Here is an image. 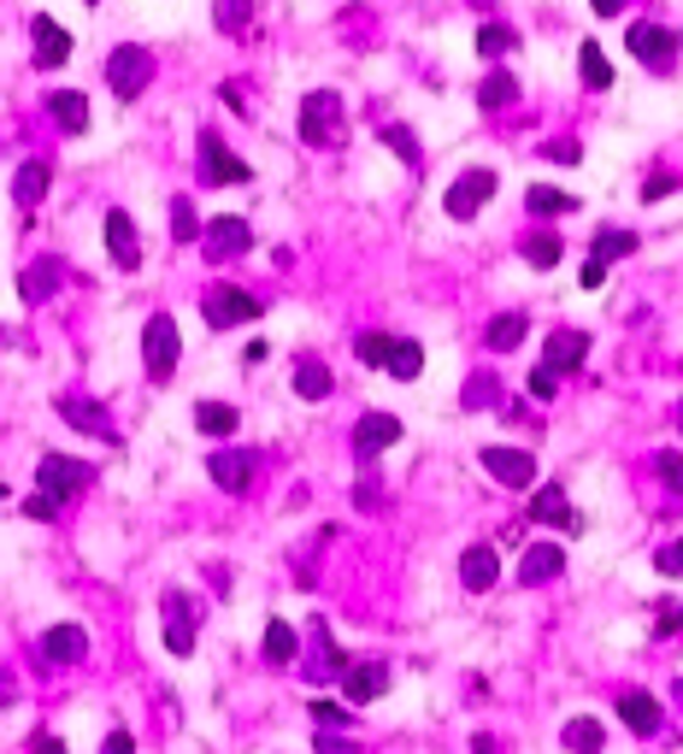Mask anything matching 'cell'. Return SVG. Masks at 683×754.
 <instances>
[{"mask_svg": "<svg viewBox=\"0 0 683 754\" xmlns=\"http://www.w3.org/2000/svg\"><path fill=\"white\" fill-rule=\"evenodd\" d=\"M459 584H466L471 595H489L501 584V555L489 542H478V548H466V555H459Z\"/></svg>", "mask_w": 683, "mask_h": 754, "instance_id": "e0dca14e", "label": "cell"}, {"mask_svg": "<svg viewBox=\"0 0 683 754\" xmlns=\"http://www.w3.org/2000/svg\"><path fill=\"white\" fill-rule=\"evenodd\" d=\"M637 248H642V236H630V230H601L595 242H590V260L613 265V260H630Z\"/></svg>", "mask_w": 683, "mask_h": 754, "instance_id": "836d02e7", "label": "cell"}, {"mask_svg": "<svg viewBox=\"0 0 683 754\" xmlns=\"http://www.w3.org/2000/svg\"><path fill=\"white\" fill-rule=\"evenodd\" d=\"M89 478H94V466H89V460H71V454H42L36 490H42V495H54L59 507H66L71 495H83V490H89Z\"/></svg>", "mask_w": 683, "mask_h": 754, "instance_id": "5b68a950", "label": "cell"}, {"mask_svg": "<svg viewBox=\"0 0 683 754\" xmlns=\"http://www.w3.org/2000/svg\"><path fill=\"white\" fill-rule=\"evenodd\" d=\"M213 19H218V30H242L248 24V0H218Z\"/></svg>", "mask_w": 683, "mask_h": 754, "instance_id": "bcb514c9", "label": "cell"}, {"mask_svg": "<svg viewBox=\"0 0 683 754\" xmlns=\"http://www.w3.org/2000/svg\"><path fill=\"white\" fill-rule=\"evenodd\" d=\"M30 42H36V66H47V71H54V66H66V59H71V30L66 24H59V19H47V12H36V19H30Z\"/></svg>", "mask_w": 683, "mask_h": 754, "instance_id": "4fadbf2b", "label": "cell"}, {"mask_svg": "<svg viewBox=\"0 0 683 754\" xmlns=\"http://www.w3.org/2000/svg\"><path fill=\"white\" fill-rule=\"evenodd\" d=\"M384 349H389L384 330H365V336L354 342V359H360V366H384Z\"/></svg>", "mask_w": 683, "mask_h": 754, "instance_id": "7bdbcfd3", "label": "cell"}, {"mask_svg": "<svg viewBox=\"0 0 683 754\" xmlns=\"http://www.w3.org/2000/svg\"><path fill=\"white\" fill-rule=\"evenodd\" d=\"M300 141H307V148H325V153L348 141V113H342V94L337 89L300 94Z\"/></svg>", "mask_w": 683, "mask_h": 754, "instance_id": "6da1fadb", "label": "cell"}, {"mask_svg": "<svg viewBox=\"0 0 683 754\" xmlns=\"http://www.w3.org/2000/svg\"><path fill=\"white\" fill-rule=\"evenodd\" d=\"M618 719H625L637 736H654L660 731V701L648 696V689H630V696H618Z\"/></svg>", "mask_w": 683, "mask_h": 754, "instance_id": "4316f807", "label": "cell"}, {"mask_svg": "<svg viewBox=\"0 0 683 754\" xmlns=\"http://www.w3.org/2000/svg\"><path fill=\"white\" fill-rule=\"evenodd\" d=\"M83 7H94V0H83Z\"/></svg>", "mask_w": 683, "mask_h": 754, "instance_id": "be15d7a7", "label": "cell"}, {"mask_svg": "<svg viewBox=\"0 0 683 754\" xmlns=\"http://www.w3.org/2000/svg\"><path fill=\"white\" fill-rule=\"evenodd\" d=\"M489 401H496V377L478 372V377H471V389H466V407H489Z\"/></svg>", "mask_w": 683, "mask_h": 754, "instance_id": "681fc988", "label": "cell"}, {"mask_svg": "<svg viewBox=\"0 0 683 754\" xmlns=\"http://www.w3.org/2000/svg\"><path fill=\"white\" fill-rule=\"evenodd\" d=\"M590 7H595V19H618V12L630 7V0H590Z\"/></svg>", "mask_w": 683, "mask_h": 754, "instance_id": "9f6ffc18", "label": "cell"}, {"mask_svg": "<svg viewBox=\"0 0 683 754\" xmlns=\"http://www.w3.org/2000/svg\"><path fill=\"white\" fill-rule=\"evenodd\" d=\"M678 431H683V401H678Z\"/></svg>", "mask_w": 683, "mask_h": 754, "instance_id": "94428289", "label": "cell"}, {"mask_svg": "<svg viewBox=\"0 0 683 754\" xmlns=\"http://www.w3.org/2000/svg\"><path fill=\"white\" fill-rule=\"evenodd\" d=\"M59 283H66V260L42 254L36 265H24V277H19V295H24L30 307H42V301H54V295H59Z\"/></svg>", "mask_w": 683, "mask_h": 754, "instance_id": "ac0fdd59", "label": "cell"}, {"mask_svg": "<svg viewBox=\"0 0 683 754\" xmlns=\"http://www.w3.org/2000/svg\"><path fill=\"white\" fill-rule=\"evenodd\" d=\"M384 372H389V377H401V384H412V377L424 372V349H419V342H407V336H389V349H384Z\"/></svg>", "mask_w": 683, "mask_h": 754, "instance_id": "f1b7e54d", "label": "cell"}, {"mask_svg": "<svg viewBox=\"0 0 683 754\" xmlns=\"http://www.w3.org/2000/svg\"><path fill=\"white\" fill-rule=\"evenodd\" d=\"M47 183H54V165H47V160H24L19 178H12V201H19V207H42Z\"/></svg>", "mask_w": 683, "mask_h": 754, "instance_id": "83f0119b", "label": "cell"}, {"mask_svg": "<svg viewBox=\"0 0 683 754\" xmlns=\"http://www.w3.org/2000/svg\"><path fill=\"white\" fill-rule=\"evenodd\" d=\"M665 195H678V178L672 171H654V178L642 183V201H665Z\"/></svg>", "mask_w": 683, "mask_h": 754, "instance_id": "f907efd6", "label": "cell"}, {"mask_svg": "<svg viewBox=\"0 0 683 754\" xmlns=\"http://www.w3.org/2000/svg\"><path fill=\"white\" fill-rule=\"evenodd\" d=\"M253 466H260V454L253 448H218L213 460H206V471H213V483L225 495H242L248 483H253Z\"/></svg>", "mask_w": 683, "mask_h": 754, "instance_id": "7c38bea8", "label": "cell"}, {"mask_svg": "<svg viewBox=\"0 0 683 754\" xmlns=\"http://www.w3.org/2000/svg\"><path fill=\"white\" fill-rule=\"evenodd\" d=\"M583 359H590V330H554V336H548V349H543V366H548L554 377L578 372Z\"/></svg>", "mask_w": 683, "mask_h": 754, "instance_id": "2e32d148", "label": "cell"}, {"mask_svg": "<svg viewBox=\"0 0 683 754\" xmlns=\"http://www.w3.org/2000/svg\"><path fill=\"white\" fill-rule=\"evenodd\" d=\"M478 460H483V471L501 483V490H531L536 483V454L531 448H483Z\"/></svg>", "mask_w": 683, "mask_h": 754, "instance_id": "8fae6325", "label": "cell"}, {"mask_svg": "<svg viewBox=\"0 0 683 754\" xmlns=\"http://www.w3.org/2000/svg\"><path fill=\"white\" fill-rule=\"evenodd\" d=\"M24 518H36V525H54V518H59V501L36 490V495L24 501Z\"/></svg>", "mask_w": 683, "mask_h": 754, "instance_id": "7dc6e473", "label": "cell"}, {"mask_svg": "<svg viewBox=\"0 0 683 754\" xmlns=\"http://www.w3.org/2000/svg\"><path fill=\"white\" fill-rule=\"evenodd\" d=\"M389 443H401V419L395 413H365L354 424V454L365 460V454H384Z\"/></svg>", "mask_w": 683, "mask_h": 754, "instance_id": "603a6c76", "label": "cell"}, {"mask_svg": "<svg viewBox=\"0 0 683 754\" xmlns=\"http://www.w3.org/2000/svg\"><path fill=\"white\" fill-rule=\"evenodd\" d=\"M601 283H607V265L590 260V265H583V289H601Z\"/></svg>", "mask_w": 683, "mask_h": 754, "instance_id": "11a10c76", "label": "cell"}, {"mask_svg": "<svg viewBox=\"0 0 683 754\" xmlns=\"http://www.w3.org/2000/svg\"><path fill=\"white\" fill-rule=\"evenodd\" d=\"M654 478L665 483V495L683 501V454H678V448H660V454H654Z\"/></svg>", "mask_w": 683, "mask_h": 754, "instance_id": "b9f144b4", "label": "cell"}, {"mask_svg": "<svg viewBox=\"0 0 683 754\" xmlns=\"http://www.w3.org/2000/svg\"><path fill=\"white\" fill-rule=\"evenodd\" d=\"M178 359H183L178 319H171V312H153V319L141 324V366H148V377H171Z\"/></svg>", "mask_w": 683, "mask_h": 754, "instance_id": "7a4b0ae2", "label": "cell"}, {"mask_svg": "<svg viewBox=\"0 0 683 754\" xmlns=\"http://www.w3.org/2000/svg\"><path fill=\"white\" fill-rule=\"evenodd\" d=\"M160 613H166V649L178 654V660H189V654H195V625H201L195 595L166 590V595H160Z\"/></svg>", "mask_w": 683, "mask_h": 754, "instance_id": "ba28073f", "label": "cell"}, {"mask_svg": "<svg viewBox=\"0 0 683 754\" xmlns=\"http://www.w3.org/2000/svg\"><path fill=\"white\" fill-rule=\"evenodd\" d=\"M384 141H389V153H395V160L419 165V141H412V130H401V124H389V130H384Z\"/></svg>", "mask_w": 683, "mask_h": 754, "instance_id": "ee69618b", "label": "cell"}, {"mask_svg": "<svg viewBox=\"0 0 683 754\" xmlns=\"http://www.w3.org/2000/svg\"><path fill=\"white\" fill-rule=\"evenodd\" d=\"M519 254H524V265H536V272H554L566 248H560V236H548V230H531V236H524V242H519Z\"/></svg>", "mask_w": 683, "mask_h": 754, "instance_id": "d6a6232c", "label": "cell"}, {"mask_svg": "<svg viewBox=\"0 0 683 754\" xmlns=\"http://www.w3.org/2000/svg\"><path fill=\"white\" fill-rule=\"evenodd\" d=\"M106 254H113L118 272H136V265H141V236H136V218L124 213V207L106 213Z\"/></svg>", "mask_w": 683, "mask_h": 754, "instance_id": "9a60e30c", "label": "cell"}, {"mask_svg": "<svg viewBox=\"0 0 683 754\" xmlns=\"http://www.w3.org/2000/svg\"><path fill=\"white\" fill-rule=\"evenodd\" d=\"M201 312H206V324H213V330H230V324H260V319H265V301L225 283V289H213V295L201 301Z\"/></svg>", "mask_w": 683, "mask_h": 754, "instance_id": "8992f818", "label": "cell"}, {"mask_svg": "<svg viewBox=\"0 0 683 754\" xmlns=\"http://www.w3.org/2000/svg\"><path fill=\"white\" fill-rule=\"evenodd\" d=\"M0 495H7V483H0Z\"/></svg>", "mask_w": 683, "mask_h": 754, "instance_id": "6125c7cd", "label": "cell"}, {"mask_svg": "<svg viewBox=\"0 0 683 754\" xmlns=\"http://www.w3.org/2000/svg\"><path fill=\"white\" fill-rule=\"evenodd\" d=\"M471 754H496V736L478 731V736H471Z\"/></svg>", "mask_w": 683, "mask_h": 754, "instance_id": "680465c9", "label": "cell"}, {"mask_svg": "<svg viewBox=\"0 0 683 754\" xmlns=\"http://www.w3.org/2000/svg\"><path fill=\"white\" fill-rule=\"evenodd\" d=\"M195 153H201V183H213V188H225V183H248V178H253L248 160H236L218 130H201Z\"/></svg>", "mask_w": 683, "mask_h": 754, "instance_id": "9c48e42d", "label": "cell"}, {"mask_svg": "<svg viewBox=\"0 0 683 754\" xmlns=\"http://www.w3.org/2000/svg\"><path fill=\"white\" fill-rule=\"evenodd\" d=\"M312 749H319V754H365L360 743H348L342 731H319V743H312Z\"/></svg>", "mask_w": 683, "mask_h": 754, "instance_id": "816d5d0a", "label": "cell"}, {"mask_svg": "<svg viewBox=\"0 0 683 754\" xmlns=\"http://www.w3.org/2000/svg\"><path fill=\"white\" fill-rule=\"evenodd\" d=\"M524 207H531V218H560V213H578V201H571L566 188L531 183V188H524Z\"/></svg>", "mask_w": 683, "mask_h": 754, "instance_id": "1f68e13d", "label": "cell"}, {"mask_svg": "<svg viewBox=\"0 0 683 754\" xmlns=\"http://www.w3.org/2000/svg\"><path fill=\"white\" fill-rule=\"evenodd\" d=\"M560 749L566 754H607V726H601L595 713H578L560 726Z\"/></svg>", "mask_w": 683, "mask_h": 754, "instance_id": "cb8c5ba5", "label": "cell"}, {"mask_svg": "<svg viewBox=\"0 0 683 754\" xmlns=\"http://www.w3.org/2000/svg\"><path fill=\"white\" fill-rule=\"evenodd\" d=\"M307 713H312V731H348L354 726V713H348L342 701H325V696H312Z\"/></svg>", "mask_w": 683, "mask_h": 754, "instance_id": "60d3db41", "label": "cell"}, {"mask_svg": "<svg viewBox=\"0 0 683 754\" xmlns=\"http://www.w3.org/2000/svg\"><path fill=\"white\" fill-rule=\"evenodd\" d=\"M106 83H113V94L118 101H136L141 89L153 83V54L148 47H113V54H106Z\"/></svg>", "mask_w": 683, "mask_h": 754, "instance_id": "277c9868", "label": "cell"}, {"mask_svg": "<svg viewBox=\"0 0 683 754\" xmlns=\"http://www.w3.org/2000/svg\"><path fill=\"white\" fill-rule=\"evenodd\" d=\"M578 77L590 89H607L613 83V59L601 54V42H578Z\"/></svg>", "mask_w": 683, "mask_h": 754, "instance_id": "d590c367", "label": "cell"}, {"mask_svg": "<svg viewBox=\"0 0 683 754\" xmlns=\"http://www.w3.org/2000/svg\"><path fill=\"white\" fill-rule=\"evenodd\" d=\"M560 572H566V548H560V542L524 548V560H519V584H524V590L548 584V578H560Z\"/></svg>", "mask_w": 683, "mask_h": 754, "instance_id": "ffe728a7", "label": "cell"}, {"mask_svg": "<svg viewBox=\"0 0 683 754\" xmlns=\"http://www.w3.org/2000/svg\"><path fill=\"white\" fill-rule=\"evenodd\" d=\"M342 689H348V701H354V707L377 701L389 689V666H384V660H360V666L342 672Z\"/></svg>", "mask_w": 683, "mask_h": 754, "instance_id": "44dd1931", "label": "cell"}, {"mask_svg": "<svg viewBox=\"0 0 683 754\" xmlns=\"http://www.w3.org/2000/svg\"><path fill=\"white\" fill-rule=\"evenodd\" d=\"M30 754H66V743H59V736H36V743H30Z\"/></svg>", "mask_w": 683, "mask_h": 754, "instance_id": "6f0895ef", "label": "cell"}, {"mask_svg": "<svg viewBox=\"0 0 683 754\" xmlns=\"http://www.w3.org/2000/svg\"><path fill=\"white\" fill-rule=\"evenodd\" d=\"M531 525H554V530H566V537H578L583 513L566 501L560 483H548V490H536V501H531Z\"/></svg>", "mask_w": 683, "mask_h": 754, "instance_id": "5bb4252c", "label": "cell"}, {"mask_svg": "<svg viewBox=\"0 0 683 754\" xmlns=\"http://www.w3.org/2000/svg\"><path fill=\"white\" fill-rule=\"evenodd\" d=\"M47 113H54V124L66 136H83L89 130V94L83 89H54L47 94Z\"/></svg>", "mask_w": 683, "mask_h": 754, "instance_id": "d4e9b609", "label": "cell"}, {"mask_svg": "<svg viewBox=\"0 0 683 754\" xmlns=\"http://www.w3.org/2000/svg\"><path fill=\"white\" fill-rule=\"evenodd\" d=\"M236 424H242V413H236L230 401H195V431H206V436H236Z\"/></svg>", "mask_w": 683, "mask_h": 754, "instance_id": "4dcf8cb0", "label": "cell"}, {"mask_svg": "<svg viewBox=\"0 0 683 754\" xmlns=\"http://www.w3.org/2000/svg\"><path fill=\"white\" fill-rule=\"evenodd\" d=\"M654 566H660L665 578H683V537H678V542H665L660 555H654Z\"/></svg>", "mask_w": 683, "mask_h": 754, "instance_id": "c3c4849f", "label": "cell"}, {"mask_svg": "<svg viewBox=\"0 0 683 754\" xmlns=\"http://www.w3.org/2000/svg\"><path fill=\"white\" fill-rule=\"evenodd\" d=\"M101 754H136V736H130V731H113V736L101 743Z\"/></svg>", "mask_w": 683, "mask_h": 754, "instance_id": "db71d44e", "label": "cell"}, {"mask_svg": "<svg viewBox=\"0 0 683 754\" xmlns=\"http://www.w3.org/2000/svg\"><path fill=\"white\" fill-rule=\"evenodd\" d=\"M312 654H319V660H312V678H342V672L348 666H354V660H348L342 649H337V642H330V625L319 619V613H312Z\"/></svg>", "mask_w": 683, "mask_h": 754, "instance_id": "484cf974", "label": "cell"}, {"mask_svg": "<svg viewBox=\"0 0 683 754\" xmlns=\"http://www.w3.org/2000/svg\"><path fill=\"white\" fill-rule=\"evenodd\" d=\"M330 389H337V377H330L325 359H300V366H295V396L300 401H325Z\"/></svg>", "mask_w": 683, "mask_h": 754, "instance_id": "f546056e", "label": "cell"}, {"mask_svg": "<svg viewBox=\"0 0 683 754\" xmlns=\"http://www.w3.org/2000/svg\"><path fill=\"white\" fill-rule=\"evenodd\" d=\"M513 94H519L513 71H489L483 83H478V106H483V113H501V106L513 101Z\"/></svg>", "mask_w": 683, "mask_h": 754, "instance_id": "74e56055", "label": "cell"}, {"mask_svg": "<svg viewBox=\"0 0 683 754\" xmlns=\"http://www.w3.org/2000/svg\"><path fill=\"white\" fill-rule=\"evenodd\" d=\"M672 696H678V707H683V678H678V684H672Z\"/></svg>", "mask_w": 683, "mask_h": 754, "instance_id": "91938a15", "label": "cell"}, {"mask_svg": "<svg viewBox=\"0 0 683 754\" xmlns=\"http://www.w3.org/2000/svg\"><path fill=\"white\" fill-rule=\"evenodd\" d=\"M654 613H660V619H654V637H683V602H660Z\"/></svg>", "mask_w": 683, "mask_h": 754, "instance_id": "f6af8a7d", "label": "cell"}, {"mask_svg": "<svg viewBox=\"0 0 683 754\" xmlns=\"http://www.w3.org/2000/svg\"><path fill=\"white\" fill-rule=\"evenodd\" d=\"M201 248H206V260H213V265L242 260L248 248H253V225H248V218H236V213H218L213 225L201 230Z\"/></svg>", "mask_w": 683, "mask_h": 754, "instance_id": "52a82bcc", "label": "cell"}, {"mask_svg": "<svg viewBox=\"0 0 683 754\" xmlns=\"http://www.w3.org/2000/svg\"><path fill=\"white\" fill-rule=\"evenodd\" d=\"M489 195H496V171L489 165H471V171H459V178L448 183V195H442V213L448 218H478L483 207H489Z\"/></svg>", "mask_w": 683, "mask_h": 754, "instance_id": "3957f363", "label": "cell"}, {"mask_svg": "<svg viewBox=\"0 0 683 754\" xmlns=\"http://www.w3.org/2000/svg\"><path fill=\"white\" fill-rule=\"evenodd\" d=\"M513 47H519V30L513 24H483L478 30V54L483 59H501V54H513Z\"/></svg>", "mask_w": 683, "mask_h": 754, "instance_id": "f35d334b", "label": "cell"}, {"mask_svg": "<svg viewBox=\"0 0 683 754\" xmlns=\"http://www.w3.org/2000/svg\"><path fill=\"white\" fill-rule=\"evenodd\" d=\"M678 30H665V24H630V54L642 59L648 71H678Z\"/></svg>", "mask_w": 683, "mask_h": 754, "instance_id": "30bf717a", "label": "cell"}, {"mask_svg": "<svg viewBox=\"0 0 683 754\" xmlns=\"http://www.w3.org/2000/svg\"><path fill=\"white\" fill-rule=\"evenodd\" d=\"M171 242H201V218H195V201L189 195L171 201Z\"/></svg>", "mask_w": 683, "mask_h": 754, "instance_id": "ab89813d", "label": "cell"}, {"mask_svg": "<svg viewBox=\"0 0 683 754\" xmlns=\"http://www.w3.org/2000/svg\"><path fill=\"white\" fill-rule=\"evenodd\" d=\"M483 342H489L496 354H513L519 342H524V312H496L489 330H483Z\"/></svg>", "mask_w": 683, "mask_h": 754, "instance_id": "e575fe53", "label": "cell"}, {"mask_svg": "<svg viewBox=\"0 0 683 754\" xmlns=\"http://www.w3.org/2000/svg\"><path fill=\"white\" fill-rule=\"evenodd\" d=\"M260 654L272 660V666H295V631L283 619L265 625V637H260Z\"/></svg>", "mask_w": 683, "mask_h": 754, "instance_id": "8d00e7d4", "label": "cell"}, {"mask_svg": "<svg viewBox=\"0 0 683 754\" xmlns=\"http://www.w3.org/2000/svg\"><path fill=\"white\" fill-rule=\"evenodd\" d=\"M554 389H560V377H554L548 366H543V372H531V396H536V401H548Z\"/></svg>", "mask_w": 683, "mask_h": 754, "instance_id": "f5cc1de1", "label": "cell"}, {"mask_svg": "<svg viewBox=\"0 0 683 754\" xmlns=\"http://www.w3.org/2000/svg\"><path fill=\"white\" fill-rule=\"evenodd\" d=\"M89 654V631L83 625H54V631H42V660L47 666H71V660Z\"/></svg>", "mask_w": 683, "mask_h": 754, "instance_id": "7402d4cb", "label": "cell"}, {"mask_svg": "<svg viewBox=\"0 0 683 754\" xmlns=\"http://www.w3.org/2000/svg\"><path fill=\"white\" fill-rule=\"evenodd\" d=\"M59 413L71 419V431H89V436H101V443H118V424L106 419V407H101V401H83V396H59Z\"/></svg>", "mask_w": 683, "mask_h": 754, "instance_id": "d6986e66", "label": "cell"}]
</instances>
